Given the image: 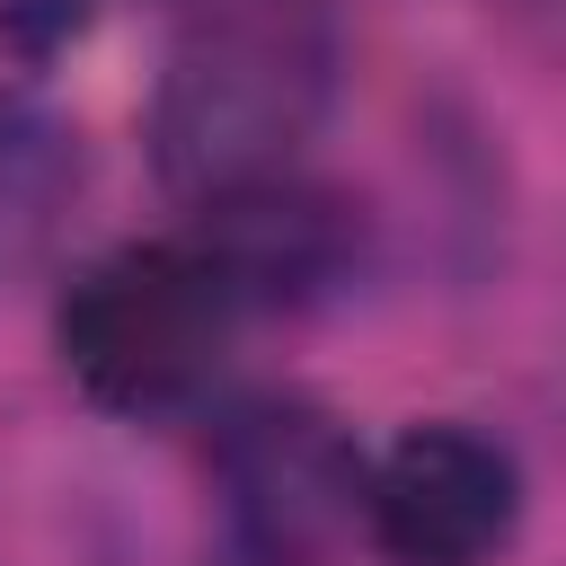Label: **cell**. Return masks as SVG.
Wrapping results in <instances>:
<instances>
[{
    "mask_svg": "<svg viewBox=\"0 0 566 566\" xmlns=\"http://www.w3.org/2000/svg\"><path fill=\"white\" fill-rule=\"evenodd\" d=\"M88 27V0H0V44L9 53H53V44H71Z\"/></svg>",
    "mask_w": 566,
    "mask_h": 566,
    "instance_id": "52a82bcc",
    "label": "cell"
},
{
    "mask_svg": "<svg viewBox=\"0 0 566 566\" xmlns=\"http://www.w3.org/2000/svg\"><path fill=\"white\" fill-rule=\"evenodd\" d=\"M80 186H88L80 124L53 115L44 97L0 88V283L35 274L62 248L71 212H80Z\"/></svg>",
    "mask_w": 566,
    "mask_h": 566,
    "instance_id": "8992f818",
    "label": "cell"
},
{
    "mask_svg": "<svg viewBox=\"0 0 566 566\" xmlns=\"http://www.w3.org/2000/svg\"><path fill=\"white\" fill-rule=\"evenodd\" d=\"M212 486L239 566H318L363 522V451L310 398H248L212 442Z\"/></svg>",
    "mask_w": 566,
    "mask_h": 566,
    "instance_id": "3957f363",
    "label": "cell"
},
{
    "mask_svg": "<svg viewBox=\"0 0 566 566\" xmlns=\"http://www.w3.org/2000/svg\"><path fill=\"white\" fill-rule=\"evenodd\" d=\"M363 531L389 566H495L522 531V460L478 424H407L363 469Z\"/></svg>",
    "mask_w": 566,
    "mask_h": 566,
    "instance_id": "277c9868",
    "label": "cell"
},
{
    "mask_svg": "<svg viewBox=\"0 0 566 566\" xmlns=\"http://www.w3.org/2000/svg\"><path fill=\"white\" fill-rule=\"evenodd\" d=\"M230 327H239V301L195 256V239L106 248L97 265L71 274L53 310L62 371L115 416H177L186 398H203Z\"/></svg>",
    "mask_w": 566,
    "mask_h": 566,
    "instance_id": "7a4b0ae2",
    "label": "cell"
},
{
    "mask_svg": "<svg viewBox=\"0 0 566 566\" xmlns=\"http://www.w3.org/2000/svg\"><path fill=\"white\" fill-rule=\"evenodd\" d=\"M195 256L221 274L239 310H318L363 265V212L336 186H310L283 168V177L203 195Z\"/></svg>",
    "mask_w": 566,
    "mask_h": 566,
    "instance_id": "5b68a950",
    "label": "cell"
},
{
    "mask_svg": "<svg viewBox=\"0 0 566 566\" xmlns=\"http://www.w3.org/2000/svg\"><path fill=\"white\" fill-rule=\"evenodd\" d=\"M336 97V44L301 9H221L186 27L150 88V168L203 203L283 177Z\"/></svg>",
    "mask_w": 566,
    "mask_h": 566,
    "instance_id": "6da1fadb",
    "label": "cell"
}]
</instances>
